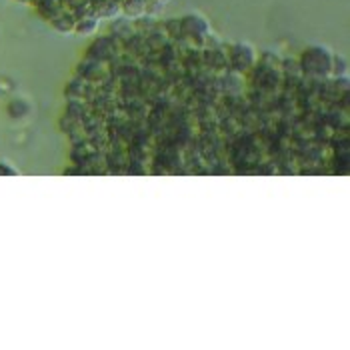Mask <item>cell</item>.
<instances>
[{
	"instance_id": "6da1fadb",
	"label": "cell",
	"mask_w": 350,
	"mask_h": 350,
	"mask_svg": "<svg viewBox=\"0 0 350 350\" xmlns=\"http://www.w3.org/2000/svg\"><path fill=\"white\" fill-rule=\"evenodd\" d=\"M82 2H84V4H90V2H88V0H82Z\"/></svg>"
}]
</instances>
